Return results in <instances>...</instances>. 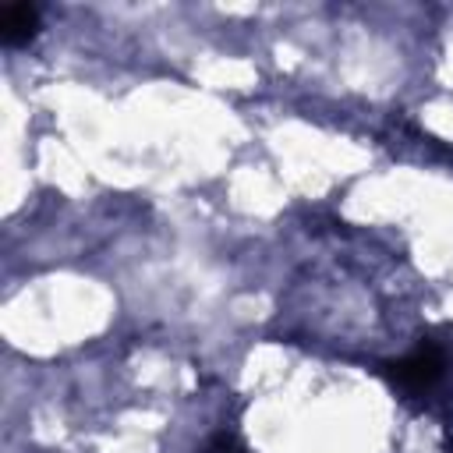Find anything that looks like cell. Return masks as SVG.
<instances>
[{
    "instance_id": "cell-1",
    "label": "cell",
    "mask_w": 453,
    "mask_h": 453,
    "mask_svg": "<svg viewBox=\"0 0 453 453\" xmlns=\"http://www.w3.org/2000/svg\"><path fill=\"white\" fill-rule=\"evenodd\" d=\"M386 368H389V379H393L400 389H407V393H425V389H432V386L442 379L446 361H442V350H439L435 343L421 340L407 357H400V361H393V365H386Z\"/></svg>"
},
{
    "instance_id": "cell-2",
    "label": "cell",
    "mask_w": 453,
    "mask_h": 453,
    "mask_svg": "<svg viewBox=\"0 0 453 453\" xmlns=\"http://www.w3.org/2000/svg\"><path fill=\"white\" fill-rule=\"evenodd\" d=\"M39 32V11L32 4H7L0 11V39L4 46H25Z\"/></svg>"
}]
</instances>
